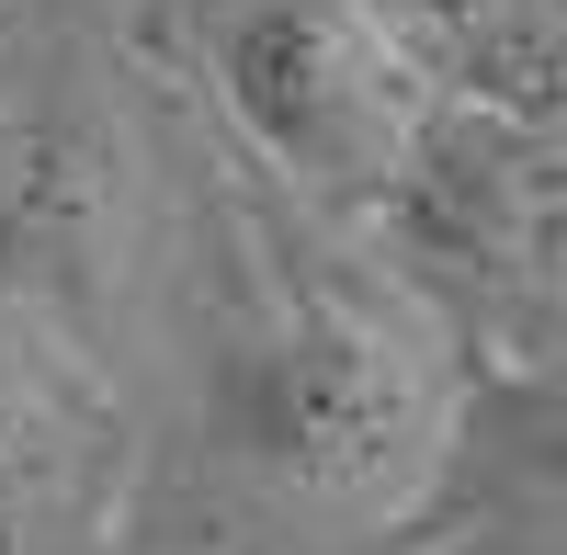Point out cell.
I'll use <instances>...</instances> for the list:
<instances>
[{
  "label": "cell",
  "instance_id": "1",
  "mask_svg": "<svg viewBox=\"0 0 567 555\" xmlns=\"http://www.w3.org/2000/svg\"><path fill=\"white\" fill-rule=\"evenodd\" d=\"M227 442L296 511L374 522V511H409L443 465V375L386 317L307 306L296 329L227 363Z\"/></svg>",
  "mask_w": 567,
  "mask_h": 555
},
{
  "label": "cell",
  "instance_id": "2",
  "mask_svg": "<svg viewBox=\"0 0 567 555\" xmlns=\"http://www.w3.org/2000/svg\"><path fill=\"white\" fill-rule=\"evenodd\" d=\"M216 91L250 148L318 193H386L420 170L432 80L363 0H227L216 12Z\"/></svg>",
  "mask_w": 567,
  "mask_h": 555
},
{
  "label": "cell",
  "instance_id": "3",
  "mask_svg": "<svg viewBox=\"0 0 567 555\" xmlns=\"http://www.w3.org/2000/svg\"><path fill=\"white\" fill-rule=\"evenodd\" d=\"M363 12L398 34V57L432 91H488V103H511V114L556 103L545 0H363Z\"/></svg>",
  "mask_w": 567,
  "mask_h": 555
},
{
  "label": "cell",
  "instance_id": "4",
  "mask_svg": "<svg viewBox=\"0 0 567 555\" xmlns=\"http://www.w3.org/2000/svg\"><path fill=\"white\" fill-rule=\"evenodd\" d=\"M23 511H34V431L12 420V397H0V555L23 544Z\"/></svg>",
  "mask_w": 567,
  "mask_h": 555
}]
</instances>
